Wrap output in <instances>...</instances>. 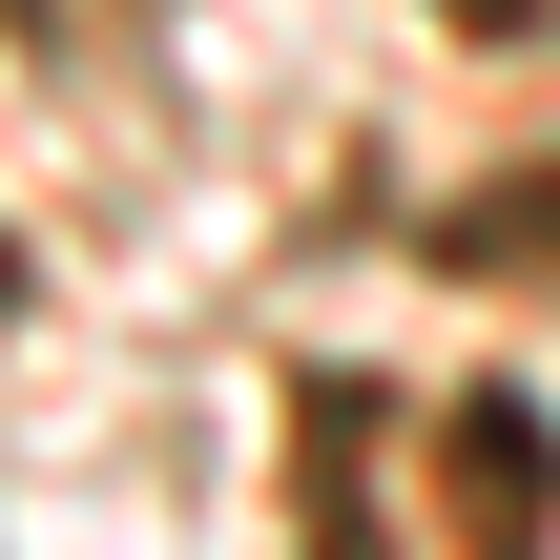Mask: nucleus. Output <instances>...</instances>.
Listing matches in <instances>:
<instances>
[{"instance_id":"obj_1","label":"nucleus","mask_w":560,"mask_h":560,"mask_svg":"<svg viewBox=\"0 0 560 560\" xmlns=\"http://www.w3.org/2000/svg\"><path fill=\"white\" fill-rule=\"evenodd\" d=\"M436 478H457V560H540L560 520V457H540V416H520V395H457V436H436Z\"/></svg>"},{"instance_id":"obj_2","label":"nucleus","mask_w":560,"mask_h":560,"mask_svg":"<svg viewBox=\"0 0 560 560\" xmlns=\"http://www.w3.org/2000/svg\"><path fill=\"white\" fill-rule=\"evenodd\" d=\"M436 249L499 270V291H560V166H499L478 208H436Z\"/></svg>"},{"instance_id":"obj_3","label":"nucleus","mask_w":560,"mask_h":560,"mask_svg":"<svg viewBox=\"0 0 560 560\" xmlns=\"http://www.w3.org/2000/svg\"><path fill=\"white\" fill-rule=\"evenodd\" d=\"M457 21H478V42H540V0H457Z\"/></svg>"},{"instance_id":"obj_4","label":"nucleus","mask_w":560,"mask_h":560,"mask_svg":"<svg viewBox=\"0 0 560 560\" xmlns=\"http://www.w3.org/2000/svg\"><path fill=\"white\" fill-rule=\"evenodd\" d=\"M0 312H21V249H0Z\"/></svg>"}]
</instances>
